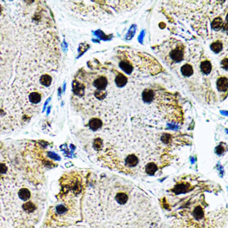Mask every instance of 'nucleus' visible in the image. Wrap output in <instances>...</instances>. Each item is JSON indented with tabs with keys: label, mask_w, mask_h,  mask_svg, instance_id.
<instances>
[{
	"label": "nucleus",
	"mask_w": 228,
	"mask_h": 228,
	"mask_svg": "<svg viewBox=\"0 0 228 228\" xmlns=\"http://www.w3.org/2000/svg\"><path fill=\"white\" fill-rule=\"evenodd\" d=\"M26 151L0 148V228H36L44 209L42 174Z\"/></svg>",
	"instance_id": "nucleus-1"
},
{
	"label": "nucleus",
	"mask_w": 228,
	"mask_h": 228,
	"mask_svg": "<svg viewBox=\"0 0 228 228\" xmlns=\"http://www.w3.org/2000/svg\"><path fill=\"white\" fill-rule=\"evenodd\" d=\"M117 57L121 70L130 76H154L163 71V67L154 57L134 49L118 50Z\"/></svg>",
	"instance_id": "nucleus-2"
},
{
	"label": "nucleus",
	"mask_w": 228,
	"mask_h": 228,
	"mask_svg": "<svg viewBox=\"0 0 228 228\" xmlns=\"http://www.w3.org/2000/svg\"><path fill=\"white\" fill-rule=\"evenodd\" d=\"M175 42H173V39L171 42H168V48L169 49H167L168 53L166 55V61L168 62H179L184 57V45L179 41L176 40Z\"/></svg>",
	"instance_id": "nucleus-3"
},
{
	"label": "nucleus",
	"mask_w": 228,
	"mask_h": 228,
	"mask_svg": "<svg viewBox=\"0 0 228 228\" xmlns=\"http://www.w3.org/2000/svg\"><path fill=\"white\" fill-rule=\"evenodd\" d=\"M217 88L220 91L223 92H226L227 90V77L226 76H221L220 78H218L217 82Z\"/></svg>",
	"instance_id": "nucleus-4"
},
{
	"label": "nucleus",
	"mask_w": 228,
	"mask_h": 228,
	"mask_svg": "<svg viewBox=\"0 0 228 228\" xmlns=\"http://www.w3.org/2000/svg\"><path fill=\"white\" fill-rule=\"evenodd\" d=\"M88 126L92 130H97L98 129H100L102 126V121L99 118H93L90 120Z\"/></svg>",
	"instance_id": "nucleus-5"
},
{
	"label": "nucleus",
	"mask_w": 228,
	"mask_h": 228,
	"mask_svg": "<svg viewBox=\"0 0 228 228\" xmlns=\"http://www.w3.org/2000/svg\"><path fill=\"white\" fill-rule=\"evenodd\" d=\"M212 66L210 62V61L206 60L203 61L201 63V70L204 74H209L212 71Z\"/></svg>",
	"instance_id": "nucleus-6"
},
{
	"label": "nucleus",
	"mask_w": 228,
	"mask_h": 228,
	"mask_svg": "<svg viewBox=\"0 0 228 228\" xmlns=\"http://www.w3.org/2000/svg\"><path fill=\"white\" fill-rule=\"evenodd\" d=\"M181 72L184 76H190L193 73V68L190 64H185L182 68H181Z\"/></svg>",
	"instance_id": "nucleus-7"
},
{
	"label": "nucleus",
	"mask_w": 228,
	"mask_h": 228,
	"mask_svg": "<svg viewBox=\"0 0 228 228\" xmlns=\"http://www.w3.org/2000/svg\"><path fill=\"white\" fill-rule=\"evenodd\" d=\"M223 24H224V22H222V20L219 18H215L213 21H212V27L213 29L215 30H220L221 28L222 27Z\"/></svg>",
	"instance_id": "nucleus-8"
},
{
	"label": "nucleus",
	"mask_w": 228,
	"mask_h": 228,
	"mask_svg": "<svg viewBox=\"0 0 228 228\" xmlns=\"http://www.w3.org/2000/svg\"><path fill=\"white\" fill-rule=\"evenodd\" d=\"M211 47H212V50L215 52H219L222 50V43L221 42H215L213 43L211 45Z\"/></svg>",
	"instance_id": "nucleus-9"
}]
</instances>
